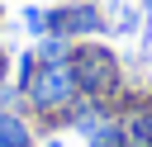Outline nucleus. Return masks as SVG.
Instances as JSON below:
<instances>
[{"instance_id": "nucleus-1", "label": "nucleus", "mask_w": 152, "mask_h": 147, "mask_svg": "<svg viewBox=\"0 0 152 147\" xmlns=\"http://www.w3.org/2000/svg\"><path fill=\"white\" fill-rule=\"evenodd\" d=\"M71 71H76V85L86 100H104V104H119L124 95V62L109 43L100 38H86L71 47Z\"/></svg>"}, {"instance_id": "nucleus-2", "label": "nucleus", "mask_w": 152, "mask_h": 147, "mask_svg": "<svg viewBox=\"0 0 152 147\" xmlns=\"http://www.w3.org/2000/svg\"><path fill=\"white\" fill-rule=\"evenodd\" d=\"M81 100H86V95H81V85H76L71 62H57V66H43V62H38L33 81L24 85V104H28L38 119H48V123H71V109H76Z\"/></svg>"}, {"instance_id": "nucleus-3", "label": "nucleus", "mask_w": 152, "mask_h": 147, "mask_svg": "<svg viewBox=\"0 0 152 147\" xmlns=\"http://www.w3.org/2000/svg\"><path fill=\"white\" fill-rule=\"evenodd\" d=\"M52 33L71 38V43H86V38H104L109 33V19L100 14L95 0H66L52 9Z\"/></svg>"}, {"instance_id": "nucleus-4", "label": "nucleus", "mask_w": 152, "mask_h": 147, "mask_svg": "<svg viewBox=\"0 0 152 147\" xmlns=\"http://www.w3.org/2000/svg\"><path fill=\"white\" fill-rule=\"evenodd\" d=\"M0 147H33V128L19 109H5L0 114Z\"/></svg>"}, {"instance_id": "nucleus-5", "label": "nucleus", "mask_w": 152, "mask_h": 147, "mask_svg": "<svg viewBox=\"0 0 152 147\" xmlns=\"http://www.w3.org/2000/svg\"><path fill=\"white\" fill-rule=\"evenodd\" d=\"M71 47H76L71 38L48 33V38H38V47H33V52H38V62H43V66H57V62H71Z\"/></svg>"}, {"instance_id": "nucleus-6", "label": "nucleus", "mask_w": 152, "mask_h": 147, "mask_svg": "<svg viewBox=\"0 0 152 147\" xmlns=\"http://www.w3.org/2000/svg\"><path fill=\"white\" fill-rule=\"evenodd\" d=\"M86 147H128V128H124V119H119V114L104 119V123L86 138Z\"/></svg>"}, {"instance_id": "nucleus-7", "label": "nucleus", "mask_w": 152, "mask_h": 147, "mask_svg": "<svg viewBox=\"0 0 152 147\" xmlns=\"http://www.w3.org/2000/svg\"><path fill=\"white\" fill-rule=\"evenodd\" d=\"M24 28L33 38H48L52 33V9H24Z\"/></svg>"}, {"instance_id": "nucleus-8", "label": "nucleus", "mask_w": 152, "mask_h": 147, "mask_svg": "<svg viewBox=\"0 0 152 147\" xmlns=\"http://www.w3.org/2000/svg\"><path fill=\"white\" fill-rule=\"evenodd\" d=\"M138 28H142V9H124L114 19V33H138Z\"/></svg>"}, {"instance_id": "nucleus-9", "label": "nucleus", "mask_w": 152, "mask_h": 147, "mask_svg": "<svg viewBox=\"0 0 152 147\" xmlns=\"http://www.w3.org/2000/svg\"><path fill=\"white\" fill-rule=\"evenodd\" d=\"M5 109H14V90H10L5 81H0V114H5Z\"/></svg>"}, {"instance_id": "nucleus-10", "label": "nucleus", "mask_w": 152, "mask_h": 147, "mask_svg": "<svg viewBox=\"0 0 152 147\" xmlns=\"http://www.w3.org/2000/svg\"><path fill=\"white\" fill-rule=\"evenodd\" d=\"M10 76V52H0V81Z\"/></svg>"}, {"instance_id": "nucleus-11", "label": "nucleus", "mask_w": 152, "mask_h": 147, "mask_svg": "<svg viewBox=\"0 0 152 147\" xmlns=\"http://www.w3.org/2000/svg\"><path fill=\"white\" fill-rule=\"evenodd\" d=\"M142 9H147V14H152V0H142Z\"/></svg>"}]
</instances>
